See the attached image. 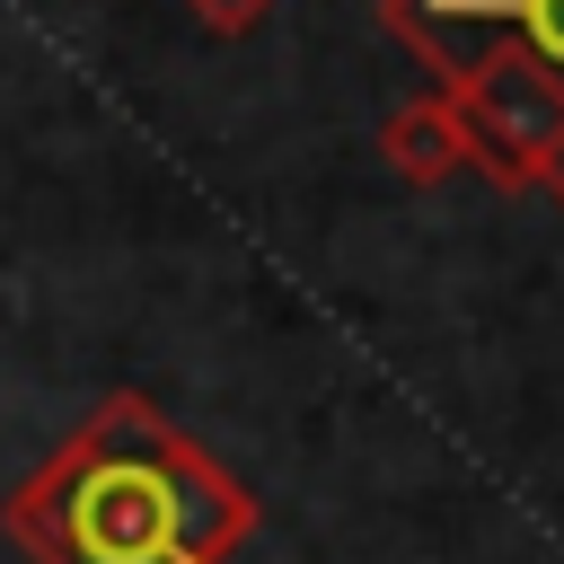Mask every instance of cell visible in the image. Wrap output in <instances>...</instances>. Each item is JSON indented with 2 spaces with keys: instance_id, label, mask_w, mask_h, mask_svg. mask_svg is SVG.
<instances>
[{
  "instance_id": "obj_1",
  "label": "cell",
  "mask_w": 564,
  "mask_h": 564,
  "mask_svg": "<svg viewBox=\"0 0 564 564\" xmlns=\"http://www.w3.org/2000/svg\"><path fill=\"white\" fill-rule=\"evenodd\" d=\"M256 520V494L141 388L97 397L0 502L35 564H238Z\"/></svg>"
},
{
  "instance_id": "obj_2",
  "label": "cell",
  "mask_w": 564,
  "mask_h": 564,
  "mask_svg": "<svg viewBox=\"0 0 564 564\" xmlns=\"http://www.w3.org/2000/svg\"><path fill=\"white\" fill-rule=\"evenodd\" d=\"M441 88L458 97L467 167H476V176H494L502 194H529V185L555 194V185H564V88H555L529 53L494 44V53H476L467 70H449Z\"/></svg>"
},
{
  "instance_id": "obj_3",
  "label": "cell",
  "mask_w": 564,
  "mask_h": 564,
  "mask_svg": "<svg viewBox=\"0 0 564 564\" xmlns=\"http://www.w3.org/2000/svg\"><path fill=\"white\" fill-rule=\"evenodd\" d=\"M379 26L397 44H414L441 79L467 70L476 53L511 44L564 88V0H379ZM555 203H564V185H555Z\"/></svg>"
},
{
  "instance_id": "obj_4",
  "label": "cell",
  "mask_w": 564,
  "mask_h": 564,
  "mask_svg": "<svg viewBox=\"0 0 564 564\" xmlns=\"http://www.w3.org/2000/svg\"><path fill=\"white\" fill-rule=\"evenodd\" d=\"M379 159L405 176V185H441L467 167V123H458V97L449 88H423L405 97L388 123H379Z\"/></svg>"
},
{
  "instance_id": "obj_5",
  "label": "cell",
  "mask_w": 564,
  "mask_h": 564,
  "mask_svg": "<svg viewBox=\"0 0 564 564\" xmlns=\"http://www.w3.org/2000/svg\"><path fill=\"white\" fill-rule=\"evenodd\" d=\"M185 9H194L203 35H256L273 18V0H185Z\"/></svg>"
}]
</instances>
